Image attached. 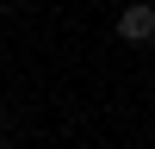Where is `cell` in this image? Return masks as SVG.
I'll return each mask as SVG.
<instances>
[{"label":"cell","mask_w":155,"mask_h":149,"mask_svg":"<svg viewBox=\"0 0 155 149\" xmlns=\"http://www.w3.org/2000/svg\"><path fill=\"white\" fill-rule=\"evenodd\" d=\"M118 37L130 50H149L155 44V6H149V0H130V6L118 12Z\"/></svg>","instance_id":"6da1fadb"},{"label":"cell","mask_w":155,"mask_h":149,"mask_svg":"<svg viewBox=\"0 0 155 149\" xmlns=\"http://www.w3.org/2000/svg\"><path fill=\"white\" fill-rule=\"evenodd\" d=\"M0 149H12V143H0Z\"/></svg>","instance_id":"7a4b0ae2"}]
</instances>
